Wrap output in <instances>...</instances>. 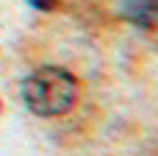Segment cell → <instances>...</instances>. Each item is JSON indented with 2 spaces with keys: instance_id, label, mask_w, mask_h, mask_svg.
Wrapping results in <instances>:
<instances>
[{
  "instance_id": "7a4b0ae2",
  "label": "cell",
  "mask_w": 158,
  "mask_h": 156,
  "mask_svg": "<svg viewBox=\"0 0 158 156\" xmlns=\"http://www.w3.org/2000/svg\"><path fill=\"white\" fill-rule=\"evenodd\" d=\"M125 17L139 22V25H150V22L158 20V6H156V0H128Z\"/></svg>"
},
{
  "instance_id": "3957f363",
  "label": "cell",
  "mask_w": 158,
  "mask_h": 156,
  "mask_svg": "<svg viewBox=\"0 0 158 156\" xmlns=\"http://www.w3.org/2000/svg\"><path fill=\"white\" fill-rule=\"evenodd\" d=\"M33 8H39V11H50V8H56V0H28Z\"/></svg>"
},
{
  "instance_id": "6da1fadb",
  "label": "cell",
  "mask_w": 158,
  "mask_h": 156,
  "mask_svg": "<svg viewBox=\"0 0 158 156\" xmlns=\"http://www.w3.org/2000/svg\"><path fill=\"white\" fill-rule=\"evenodd\" d=\"M78 98V81L64 67H39L22 84V100L39 117H58L72 109Z\"/></svg>"
}]
</instances>
